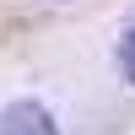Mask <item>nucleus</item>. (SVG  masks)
<instances>
[{
	"mask_svg": "<svg viewBox=\"0 0 135 135\" xmlns=\"http://www.w3.org/2000/svg\"><path fill=\"white\" fill-rule=\"evenodd\" d=\"M0 124H6V135H60L49 108H38V103H11L0 114Z\"/></svg>",
	"mask_w": 135,
	"mask_h": 135,
	"instance_id": "obj_1",
	"label": "nucleus"
},
{
	"mask_svg": "<svg viewBox=\"0 0 135 135\" xmlns=\"http://www.w3.org/2000/svg\"><path fill=\"white\" fill-rule=\"evenodd\" d=\"M119 70H124L130 81H135V27L124 32V38H119Z\"/></svg>",
	"mask_w": 135,
	"mask_h": 135,
	"instance_id": "obj_2",
	"label": "nucleus"
}]
</instances>
